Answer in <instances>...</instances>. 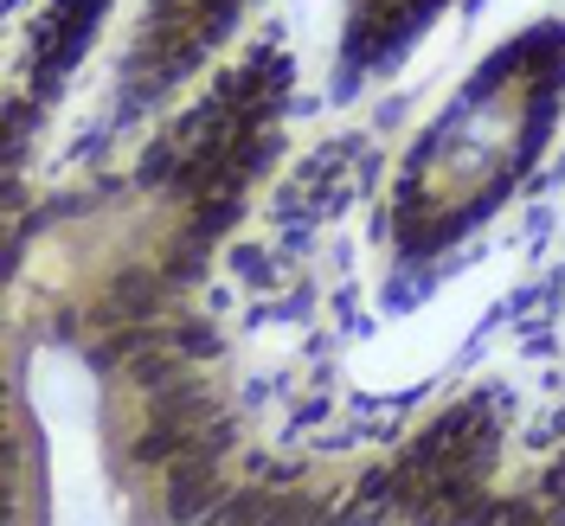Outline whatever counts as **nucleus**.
I'll use <instances>...</instances> for the list:
<instances>
[{
  "label": "nucleus",
  "mask_w": 565,
  "mask_h": 526,
  "mask_svg": "<svg viewBox=\"0 0 565 526\" xmlns=\"http://www.w3.org/2000/svg\"><path fill=\"white\" fill-rule=\"evenodd\" d=\"M565 109V26L540 20L494 45L469 71L444 116L412 141L392 180L386 232L398 264H437L450 245L482 232L508 193L540 168Z\"/></svg>",
  "instance_id": "f257e3e1"
},
{
  "label": "nucleus",
  "mask_w": 565,
  "mask_h": 526,
  "mask_svg": "<svg viewBox=\"0 0 565 526\" xmlns=\"http://www.w3.org/2000/svg\"><path fill=\"white\" fill-rule=\"evenodd\" d=\"M444 0H348V45H341V65L353 77L366 71H386L412 39L437 20Z\"/></svg>",
  "instance_id": "f03ea898"
},
{
  "label": "nucleus",
  "mask_w": 565,
  "mask_h": 526,
  "mask_svg": "<svg viewBox=\"0 0 565 526\" xmlns=\"http://www.w3.org/2000/svg\"><path fill=\"white\" fill-rule=\"evenodd\" d=\"M553 482H559V494H565V450H559V469H553Z\"/></svg>",
  "instance_id": "7ed1b4c3"
}]
</instances>
